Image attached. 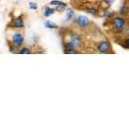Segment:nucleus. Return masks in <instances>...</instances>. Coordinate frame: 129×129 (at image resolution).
<instances>
[{
  "label": "nucleus",
  "instance_id": "nucleus-11",
  "mask_svg": "<svg viewBox=\"0 0 129 129\" xmlns=\"http://www.w3.org/2000/svg\"><path fill=\"white\" fill-rule=\"evenodd\" d=\"M66 5H58V6H56L55 10L57 12H63V11H64V10H66Z\"/></svg>",
  "mask_w": 129,
  "mask_h": 129
},
{
  "label": "nucleus",
  "instance_id": "nucleus-7",
  "mask_svg": "<svg viewBox=\"0 0 129 129\" xmlns=\"http://www.w3.org/2000/svg\"><path fill=\"white\" fill-rule=\"evenodd\" d=\"M55 9L53 8H51V7H46L45 8V10H44V16L46 17H48V16L53 15L55 13Z\"/></svg>",
  "mask_w": 129,
  "mask_h": 129
},
{
  "label": "nucleus",
  "instance_id": "nucleus-4",
  "mask_svg": "<svg viewBox=\"0 0 129 129\" xmlns=\"http://www.w3.org/2000/svg\"><path fill=\"white\" fill-rule=\"evenodd\" d=\"M110 48H111V46H110V43L109 41H103V42L100 43V45L98 46L99 52L103 53H109L110 51Z\"/></svg>",
  "mask_w": 129,
  "mask_h": 129
},
{
  "label": "nucleus",
  "instance_id": "nucleus-16",
  "mask_svg": "<svg viewBox=\"0 0 129 129\" xmlns=\"http://www.w3.org/2000/svg\"><path fill=\"white\" fill-rule=\"evenodd\" d=\"M104 2H105V3H107L109 5H113L114 0H104Z\"/></svg>",
  "mask_w": 129,
  "mask_h": 129
},
{
  "label": "nucleus",
  "instance_id": "nucleus-14",
  "mask_svg": "<svg viewBox=\"0 0 129 129\" xmlns=\"http://www.w3.org/2000/svg\"><path fill=\"white\" fill-rule=\"evenodd\" d=\"M87 12H89V13L92 14V15H95V14L97 13V10H95V9H89V10H87Z\"/></svg>",
  "mask_w": 129,
  "mask_h": 129
},
{
  "label": "nucleus",
  "instance_id": "nucleus-12",
  "mask_svg": "<svg viewBox=\"0 0 129 129\" xmlns=\"http://www.w3.org/2000/svg\"><path fill=\"white\" fill-rule=\"evenodd\" d=\"M50 5L58 6V5H66V4L63 3V2H61V1H59V0H53V1L50 2Z\"/></svg>",
  "mask_w": 129,
  "mask_h": 129
},
{
  "label": "nucleus",
  "instance_id": "nucleus-9",
  "mask_svg": "<svg viewBox=\"0 0 129 129\" xmlns=\"http://www.w3.org/2000/svg\"><path fill=\"white\" fill-rule=\"evenodd\" d=\"M74 16V11L72 9H67L66 10V19L71 20Z\"/></svg>",
  "mask_w": 129,
  "mask_h": 129
},
{
  "label": "nucleus",
  "instance_id": "nucleus-8",
  "mask_svg": "<svg viewBox=\"0 0 129 129\" xmlns=\"http://www.w3.org/2000/svg\"><path fill=\"white\" fill-rule=\"evenodd\" d=\"M44 26L47 28H49V29H55V28H58V25H56L54 22H51V21H47V22L44 23Z\"/></svg>",
  "mask_w": 129,
  "mask_h": 129
},
{
  "label": "nucleus",
  "instance_id": "nucleus-2",
  "mask_svg": "<svg viewBox=\"0 0 129 129\" xmlns=\"http://www.w3.org/2000/svg\"><path fill=\"white\" fill-rule=\"evenodd\" d=\"M125 25V20L121 17H116L113 20V26L115 30H122Z\"/></svg>",
  "mask_w": 129,
  "mask_h": 129
},
{
  "label": "nucleus",
  "instance_id": "nucleus-3",
  "mask_svg": "<svg viewBox=\"0 0 129 129\" xmlns=\"http://www.w3.org/2000/svg\"><path fill=\"white\" fill-rule=\"evenodd\" d=\"M70 43L72 45V47L74 48H78L82 45V38L78 35H73L71 36V41Z\"/></svg>",
  "mask_w": 129,
  "mask_h": 129
},
{
  "label": "nucleus",
  "instance_id": "nucleus-17",
  "mask_svg": "<svg viewBox=\"0 0 129 129\" xmlns=\"http://www.w3.org/2000/svg\"><path fill=\"white\" fill-rule=\"evenodd\" d=\"M126 45L129 47V39H127V40L126 41Z\"/></svg>",
  "mask_w": 129,
  "mask_h": 129
},
{
  "label": "nucleus",
  "instance_id": "nucleus-5",
  "mask_svg": "<svg viewBox=\"0 0 129 129\" xmlns=\"http://www.w3.org/2000/svg\"><path fill=\"white\" fill-rule=\"evenodd\" d=\"M77 22H78V24L79 27H81V28H85V27H87L89 24L90 21H89V18L86 17V16H79L78 18V20H77Z\"/></svg>",
  "mask_w": 129,
  "mask_h": 129
},
{
  "label": "nucleus",
  "instance_id": "nucleus-13",
  "mask_svg": "<svg viewBox=\"0 0 129 129\" xmlns=\"http://www.w3.org/2000/svg\"><path fill=\"white\" fill-rule=\"evenodd\" d=\"M29 9H31V10H37V9H38V5H37V4L34 3V2H30V3H29Z\"/></svg>",
  "mask_w": 129,
  "mask_h": 129
},
{
  "label": "nucleus",
  "instance_id": "nucleus-15",
  "mask_svg": "<svg viewBox=\"0 0 129 129\" xmlns=\"http://www.w3.org/2000/svg\"><path fill=\"white\" fill-rule=\"evenodd\" d=\"M127 11H128V9L126 7V6L122 7L121 8V10H120V12H121L122 14H126V13H127Z\"/></svg>",
  "mask_w": 129,
  "mask_h": 129
},
{
  "label": "nucleus",
  "instance_id": "nucleus-1",
  "mask_svg": "<svg viewBox=\"0 0 129 129\" xmlns=\"http://www.w3.org/2000/svg\"><path fill=\"white\" fill-rule=\"evenodd\" d=\"M12 43L16 47H20L24 43V37L21 33H16L12 36Z\"/></svg>",
  "mask_w": 129,
  "mask_h": 129
},
{
  "label": "nucleus",
  "instance_id": "nucleus-6",
  "mask_svg": "<svg viewBox=\"0 0 129 129\" xmlns=\"http://www.w3.org/2000/svg\"><path fill=\"white\" fill-rule=\"evenodd\" d=\"M12 24H13L14 28H23V27H24V21L20 16V17H17V18H16V19H14Z\"/></svg>",
  "mask_w": 129,
  "mask_h": 129
},
{
  "label": "nucleus",
  "instance_id": "nucleus-10",
  "mask_svg": "<svg viewBox=\"0 0 129 129\" xmlns=\"http://www.w3.org/2000/svg\"><path fill=\"white\" fill-rule=\"evenodd\" d=\"M19 53H21V54H30L31 50L29 47H23L22 49H21Z\"/></svg>",
  "mask_w": 129,
  "mask_h": 129
}]
</instances>
